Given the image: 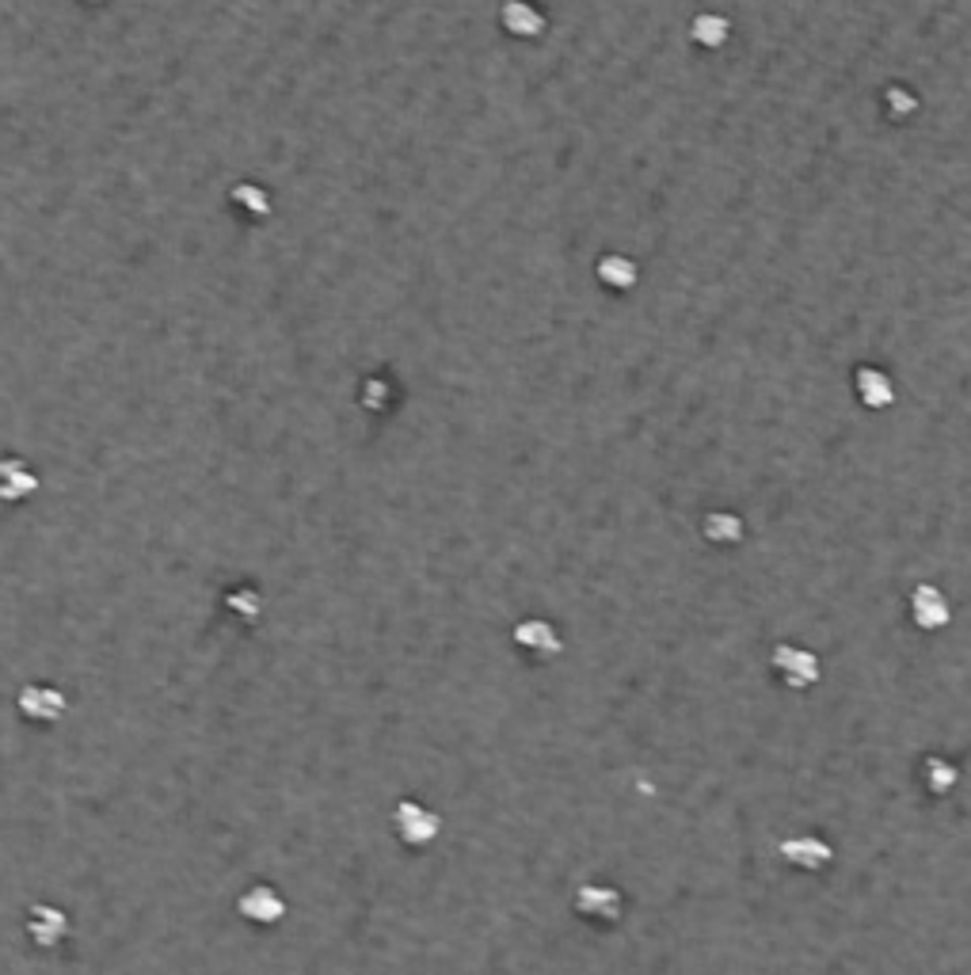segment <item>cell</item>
Wrapping results in <instances>:
<instances>
[{
	"label": "cell",
	"instance_id": "obj_6",
	"mask_svg": "<svg viewBox=\"0 0 971 975\" xmlns=\"http://www.w3.org/2000/svg\"><path fill=\"white\" fill-rule=\"evenodd\" d=\"M237 911H241L248 922H259V926H274V922L286 914V903H282L279 891L267 888V884H252V888L241 896V903H237Z\"/></svg>",
	"mask_w": 971,
	"mask_h": 975
},
{
	"label": "cell",
	"instance_id": "obj_4",
	"mask_svg": "<svg viewBox=\"0 0 971 975\" xmlns=\"http://www.w3.org/2000/svg\"><path fill=\"white\" fill-rule=\"evenodd\" d=\"M575 911L595 922H617L622 919V891L610 884H583L575 891Z\"/></svg>",
	"mask_w": 971,
	"mask_h": 975
},
{
	"label": "cell",
	"instance_id": "obj_3",
	"mask_svg": "<svg viewBox=\"0 0 971 975\" xmlns=\"http://www.w3.org/2000/svg\"><path fill=\"white\" fill-rule=\"evenodd\" d=\"M393 823H397L400 843L416 846V850H420V846L435 843L438 828H443V823H438V816H431L427 808H420V804H412V800H400L397 804V811H393Z\"/></svg>",
	"mask_w": 971,
	"mask_h": 975
},
{
	"label": "cell",
	"instance_id": "obj_9",
	"mask_svg": "<svg viewBox=\"0 0 971 975\" xmlns=\"http://www.w3.org/2000/svg\"><path fill=\"white\" fill-rule=\"evenodd\" d=\"M690 39L705 50H720L731 39V20L720 16V12H698L690 24Z\"/></svg>",
	"mask_w": 971,
	"mask_h": 975
},
{
	"label": "cell",
	"instance_id": "obj_12",
	"mask_svg": "<svg viewBox=\"0 0 971 975\" xmlns=\"http://www.w3.org/2000/svg\"><path fill=\"white\" fill-rule=\"evenodd\" d=\"M922 781H925V788H930V793H953L956 788V781H960V770H956L953 762H948V758H925L922 762Z\"/></svg>",
	"mask_w": 971,
	"mask_h": 975
},
{
	"label": "cell",
	"instance_id": "obj_13",
	"mask_svg": "<svg viewBox=\"0 0 971 975\" xmlns=\"http://www.w3.org/2000/svg\"><path fill=\"white\" fill-rule=\"evenodd\" d=\"M884 107L892 118H910L918 111V95L903 85H892V88H884Z\"/></svg>",
	"mask_w": 971,
	"mask_h": 975
},
{
	"label": "cell",
	"instance_id": "obj_1",
	"mask_svg": "<svg viewBox=\"0 0 971 975\" xmlns=\"http://www.w3.org/2000/svg\"><path fill=\"white\" fill-rule=\"evenodd\" d=\"M774 671L781 675L789 690H808L819 682V656L801 644H777L774 647Z\"/></svg>",
	"mask_w": 971,
	"mask_h": 975
},
{
	"label": "cell",
	"instance_id": "obj_5",
	"mask_svg": "<svg viewBox=\"0 0 971 975\" xmlns=\"http://www.w3.org/2000/svg\"><path fill=\"white\" fill-rule=\"evenodd\" d=\"M854 389H857V400H861L869 412H884V408L895 405V382H892V374L880 367H857Z\"/></svg>",
	"mask_w": 971,
	"mask_h": 975
},
{
	"label": "cell",
	"instance_id": "obj_10",
	"mask_svg": "<svg viewBox=\"0 0 971 975\" xmlns=\"http://www.w3.org/2000/svg\"><path fill=\"white\" fill-rule=\"evenodd\" d=\"M701 534H705L713 546H739L746 534L743 518L736 511H708L705 523H701Z\"/></svg>",
	"mask_w": 971,
	"mask_h": 975
},
{
	"label": "cell",
	"instance_id": "obj_2",
	"mask_svg": "<svg viewBox=\"0 0 971 975\" xmlns=\"http://www.w3.org/2000/svg\"><path fill=\"white\" fill-rule=\"evenodd\" d=\"M907 606H910V621H915L922 632H937L953 621V606H948L945 591L933 583H918L915 591H910Z\"/></svg>",
	"mask_w": 971,
	"mask_h": 975
},
{
	"label": "cell",
	"instance_id": "obj_14",
	"mask_svg": "<svg viewBox=\"0 0 971 975\" xmlns=\"http://www.w3.org/2000/svg\"><path fill=\"white\" fill-rule=\"evenodd\" d=\"M602 279H610L614 286H629V282H637V267L622 256H610L606 264H602Z\"/></svg>",
	"mask_w": 971,
	"mask_h": 975
},
{
	"label": "cell",
	"instance_id": "obj_8",
	"mask_svg": "<svg viewBox=\"0 0 971 975\" xmlns=\"http://www.w3.org/2000/svg\"><path fill=\"white\" fill-rule=\"evenodd\" d=\"M65 697L58 694V690H39V687H27L24 694H20V713H24L27 720H35V724H54V720L65 717Z\"/></svg>",
	"mask_w": 971,
	"mask_h": 975
},
{
	"label": "cell",
	"instance_id": "obj_11",
	"mask_svg": "<svg viewBox=\"0 0 971 975\" xmlns=\"http://www.w3.org/2000/svg\"><path fill=\"white\" fill-rule=\"evenodd\" d=\"M27 929H31V937L39 945L54 949V945L65 937V929H69V919H65L62 911H54V907H31V922H27Z\"/></svg>",
	"mask_w": 971,
	"mask_h": 975
},
{
	"label": "cell",
	"instance_id": "obj_7",
	"mask_svg": "<svg viewBox=\"0 0 971 975\" xmlns=\"http://www.w3.org/2000/svg\"><path fill=\"white\" fill-rule=\"evenodd\" d=\"M781 858L789 861V865L796 869H808V873H816V869H827L834 858V850L823 843V838L816 835H804V838H789V843H781Z\"/></svg>",
	"mask_w": 971,
	"mask_h": 975
}]
</instances>
